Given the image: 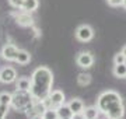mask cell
<instances>
[{
  "instance_id": "cell-1",
  "label": "cell",
  "mask_w": 126,
  "mask_h": 119,
  "mask_svg": "<svg viewBox=\"0 0 126 119\" xmlns=\"http://www.w3.org/2000/svg\"><path fill=\"white\" fill-rule=\"evenodd\" d=\"M52 84H53V74L48 67L41 66L34 70L31 76V87L30 94L35 101H42L46 97H49L52 91Z\"/></svg>"
},
{
  "instance_id": "cell-2",
  "label": "cell",
  "mask_w": 126,
  "mask_h": 119,
  "mask_svg": "<svg viewBox=\"0 0 126 119\" xmlns=\"http://www.w3.org/2000/svg\"><path fill=\"white\" fill-rule=\"evenodd\" d=\"M118 101H122V98L116 91H112V90L104 91V92L99 94L98 100H97V108H98V111H101L102 114H105V112L108 111L109 106L113 105Z\"/></svg>"
},
{
  "instance_id": "cell-3",
  "label": "cell",
  "mask_w": 126,
  "mask_h": 119,
  "mask_svg": "<svg viewBox=\"0 0 126 119\" xmlns=\"http://www.w3.org/2000/svg\"><path fill=\"white\" fill-rule=\"evenodd\" d=\"M32 104H34V98L30 94V91L17 90L16 94L13 95V100H11V105L16 109H20V111H25L28 108H31Z\"/></svg>"
},
{
  "instance_id": "cell-4",
  "label": "cell",
  "mask_w": 126,
  "mask_h": 119,
  "mask_svg": "<svg viewBox=\"0 0 126 119\" xmlns=\"http://www.w3.org/2000/svg\"><path fill=\"white\" fill-rule=\"evenodd\" d=\"M108 119H122V116L125 115V105L122 101H118L113 105L108 108V111L105 112Z\"/></svg>"
},
{
  "instance_id": "cell-5",
  "label": "cell",
  "mask_w": 126,
  "mask_h": 119,
  "mask_svg": "<svg viewBox=\"0 0 126 119\" xmlns=\"http://www.w3.org/2000/svg\"><path fill=\"white\" fill-rule=\"evenodd\" d=\"M94 37V31L90 25H80L76 31V38L81 42H88Z\"/></svg>"
},
{
  "instance_id": "cell-6",
  "label": "cell",
  "mask_w": 126,
  "mask_h": 119,
  "mask_svg": "<svg viewBox=\"0 0 126 119\" xmlns=\"http://www.w3.org/2000/svg\"><path fill=\"white\" fill-rule=\"evenodd\" d=\"M93 63H94V58H93V55H91L90 52H81V53H79V56H77V64L80 67L88 69V67L93 66Z\"/></svg>"
},
{
  "instance_id": "cell-7",
  "label": "cell",
  "mask_w": 126,
  "mask_h": 119,
  "mask_svg": "<svg viewBox=\"0 0 126 119\" xmlns=\"http://www.w3.org/2000/svg\"><path fill=\"white\" fill-rule=\"evenodd\" d=\"M17 53H18V49H17V46H14V45H4L1 48V56H3L4 60L16 62Z\"/></svg>"
},
{
  "instance_id": "cell-8",
  "label": "cell",
  "mask_w": 126,
  "mask_h": 119,
  "mask_svg": "<svg viewBox=\"0 0 126 119\" xmlns=\"http://www.w3.org/2000/svg\"><path fill=\"white\" fill-rule=\"evenodd\" d=\"M17 77V74H16V70L13 67H3V69L0 70V81L4 83V84H9V83H13Z\"/></svg>"
},
{
  "instance_id": "cell-9",
  "label": "cell",
  "mask_w": 126,
  "mask_h": 119,
  "mask_svg": "<svg viewBox=\"0 0 126 119\" xmlns=\"http://www.w3.org/2000/svg\"><path fill=\"white\" fill-rule=\"evenodd\" d=\"M49 100L52 101V104H53V105L56 106V109H58V106H60V105L64 104V94H63V91H60V90L50 91Z\"/></svg>"
},
{
  "instance_id": "cell-10",
  "label": "cell",
  "mask_w": 126,
  "mask_h": 119,
  "mask_svg": "<svg viewBox=\"0 0 126 119\" xmlns=\"http://www.w3.org/2000/svg\"><path fill=\"white\" fill-rule=\"evenodd\" d=\"M67 105H69V108H70V111H72L73 114H80V112H83V109H84V104H83V101L79 100V98H73Z\"/></svg>"
},
{
  "instance_id": "cell-11",
  "label": "cell",
  "mask_w": 126,
  "mask_h": 119,
  "mask_svg": "<svg viewBox=\"0 0 126 119\" xmlns=\"http://www.w3.org/2000/svg\"><path fill=\"white\" fill-rule=\"evenodd\" d=\"M58 116H59V119H72V116H73V112L70 111V108H69V105H60V106H58Z\"/></svg>"
},
{
  "instance_id": "cell-12",
  "label": "cell",
  "mask_w": 126,
  "mask_h": 119,
  "mask_svg": "<svg viewBox=\"0 0 126 119\" xmlns=\"http://www.w3.org/2000/svg\"><path fill=\"white\" fill-rule=\"evenodd\" d=\"M31 60V55L28 53L27 50H23V49H18V53H17V58H16V62L20 64H27L30 63Z\"/></svg>"
},
{
  "instance_id": "cell-13",
  "label": "cell",
  "mask_w": 126,
  "mask_h": 119,
  "mask_svg": "<svg viewBox=\"0 0 126 119\" xmlns=\"http://www.w3.org/2000/svg\"><path fill=\"white\" fill-rule=\"evenodd\" d=\"M83 115L86 119H97L99 115V111L97 106H88V108L83 109Z\"/></svg>"
},
{
  "instance_id": "cell-14",
  "label": "cell",
  "mask_w": 126,
  "mask_h": 119,
  "mask_svg": "<svg viewBox=\"0 0 126 119\" xmlns=\"http://www.w3.org/2000/svg\"><path fill=\"white\" fill-rule=\"evenodd\" d=\"M32 17L30 15V13H23V14H20L17 17V23L20 24V25H23V27H28V25H32Z\"/></svg>"
},
{
  "instance_id": "cell-15",
  "label": "cell",
  "mask_w": 126,
  "mask_h": 119,
  "mask_svg": "<svg viewBox=\"0 0 126 119\" xmlns=\"http://www.w3.org/2000/svg\"><path fill=\"white\" fill-rule=\"evenodd\" d=\"M38 0H24L23 3V10L24 11H27V13H32V11H35L38 9Z\"/></svg>"
},
{
  "instance_id": "cell-16",
  "label": "cell",
  "mask_w": 126,
  "mask_h": 119,
  "mask_svg": "<svg viewBox=\"0 0 126 119\" xmlns=\"http://www.w3.org/2000/svg\"><path fill=\"white\" fill-rule=\"evenodd\" d=\"M30 87H31V78H28V77L18 78L17 90H21V91H30Z\"/></svg>"
},
{
  "instance_id": "cell-17",
  "label": "cell",
  "mask_w": 126,
  "mask_h": 119,
  "mask_svg": "<svg viewBox=\"0 0 126 119\" xmlns=\"http://www.w3.org/2000/svg\"><path fill=\"white\" fill-rule=\"evenodd\" d=\"M113 74L119 78H125L126 77V63L115 64L113 66Z\"/></svg>"
},
{
  "instance_id": "cell-18",
  "label": "cell",
  "mask_w": 126,
  "mask_h": 119,
  "mask_svg": "<svg viewBox=\"0 0 126 119\" xmlns=\"http://www.w3.org/2000/svg\"><path fill=\"white\" fill-rule=\"evenodd\" d=\"M77 83L80 84L81 87H86L91 83V76L87 73H80L79 74V77H77Z\"/></svg>"
},
{
  "instance_id": "cell-19",
  "label": "cell",
  "mask_w": 126,
  "mask_h": 119,
  "mask_svg": "<svg viewBox=\"0 0 126 119\" xmlns=\"http://www.w3.org/2000/svg\"><path fill=\"white\" fill-rule=\"evenodd\" d=\"M42 118L44 119H59L58 116V111L55 108H46L42 114Z\"/></svg>"
},
{
  "instance_id": "cell-20",
  "label": "cell",
  "mask_w": 126,
  "mask_h": 119,
  "mask_svg": "<svg viewBox=\"0 0 126 119\" xmlns=\"http://www.w3.org/2000/svg\"><path fill=\"white\" fill-rule=\"evenodd\" d=\"M13 94L10 92H0V104L1 105H11Z\"/></svg>"
},
{
  "instance_id": "cell-21",
  "label": "cell",
  "mask_w": 126,
  "mask_h": 119,
  "mask_svg": "<svg viewBox=\"0 0 126 119\" xmlns=\"http://www.w3.org/2000/svg\"><path fill=\"white\" fill-rule=\"evenodd\" d=\"M113 62H115V64H121V63H126V56L123 55V53H116L115 55V58H113Z\"/></svg>"
},
{
  "instance_id": "cell-22",
  "label": "cell",
  "mask_w": 126,
  "mask_h": 119,
  "mask_svg": "<svg viewBox=\"0 0 126 119\" xmlns=\"http://www.w3.org/2000/svg\"><path fill=\"white\" fill-rule=\"evenodd\" d=\"M9 3H10L11 7H14V9H23L24 0H9Z\"/></svg>"
},
{
  "instance_id": "cell-23",
  "label": "cell",
  "mask_w": 126,
  "mask_h": 119,
  "mask_svg": "<svg viewBox=\"0 0 126 119\" xmlns=\"http://www.w3.org/2000/svg\"><path fill=\"white\" fill-rule=\"evenodd\" d=\"M9 106L10 105H1L0 104V119H6L7 112H9Z\"/></svg>"
},
{
  "instance_id": "cell-24",
  "label": "cell",
  "mask_w": 126,
  "mask_h": 119,
  "mask_svg": "<svg viewBox=\"0 0 126 119\" xmlns=\"http://www.w3.org/2000/svg\"><path fill=\"white\" fill-rule=\"evenodd\" d=\"M108 1L109 6H112V7H119V6H123V1L125 0H107Z\"/></svg>"
},
{
  "instance_id": "cell-25",
  "label": "cell",
  "mask_w": 126,
  "mask_h": 119,
  "mask_svg": "<svg viewBox=\"0 0 126 119\" xmlns=\"http://www.w3.org/2000/svg\"><path fill=\"white\" fill-rule=\"evenodd\" d=\"M72 119H86V118H84V115H83V112H80V114H73Z\"/></svg>"
},
{
  "instance_id": "cell-26",
  "label": "cell",
  "mask_w": 126,
  "mask_h": 119,
  "mask_svg": "<svg viewBox=\"0 0 126 119\" xmlns=\"http://www.w3.org/2000/svg\"><path fill=\"white\" fill-rule=\"evenodd\" d=\"M32 119H44V118H42V115H35Z\"/></svg>"
},
{
  "instance_id": "cell-27",
  "label": "cell",
  "mask_w": 126,
  "mask_h": 119,
  "mask_svg": "<svg viewBox=\"0 0 126 119\" xmlns=\"http://www.w3.org/2000/svg\"><path fill=\"white\" fill-rule=\"evenodd\" d=\"M122 53L126 56V46H123V49H122Z\"/></svg>"
},
{
  "instance_id": "cell-28",
  "label": "cell",
  "mask_w": 126,
  "mask_h": 119,
  "mask_svg": "<svg viewBox=\"0 0 126 119\" xmlns=\"http://www.w3.org/2000/svg\"><path fill=\"white\" fill-rule=\"evenodd\" d=\"M123 7H125V9H126V0H125V1H123Z\"/></svg>"
}]
</instances>
